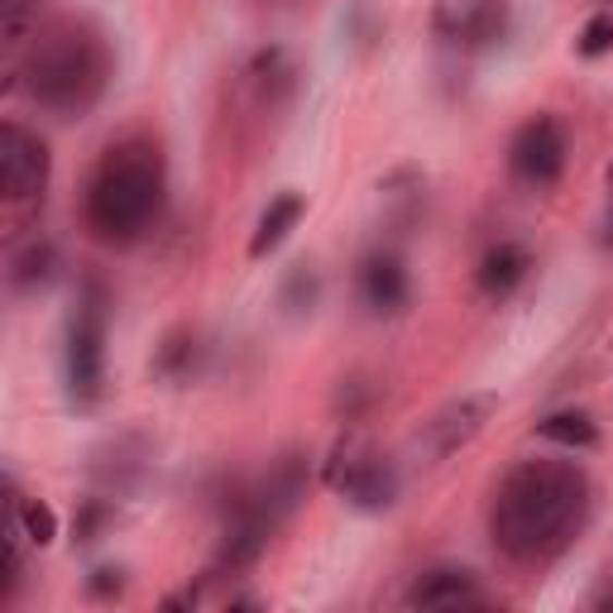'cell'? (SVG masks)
I'll list each match as a JSON object with an SVG mask.
<instances>
[{"label": "cell", "mask_w": 613, "mask_h": 613, "mask_svg": "<svg viewBox=\"0 0 613 613\" xmlns=\"http://www.w3.org/2000/svg\"><path fill=\"white\" fill-rule=\"evenodd\" d=\"M585 518H590V479L575 465L532 461L518 465L499 485L489 532H494V547L508 561L542 566V561L561 556L575 542Z\"/></svg>", "instance_id": "cell-1"}, {"label": "cell", "mask_w": 613, "mask_h": 613, "mask_svg": "<svg viewBox=\"0 0 613 613\" xmlns=\"http://www.w3.org/2000/svg\"><path fill=\"white\" fill-rule=\"evenodd\" d=\"M159 201H163V163L149 139H125L115 149H106L87 192V221L96 235L125 245L139 231H149V221L159 216Z\"/></svg>", "instance_id": "cell-2"}, {"label": "cell", "mask_w": 613, "mask_h": 613, "mask_svg": "<svg viewBox=\"0 0 613 613\" xmlns=\"http://www.w3.org/2000/svg\"><path fill=\"white\" fill-rule=\"evenodd\" d=\"M24 77H29V96L48 111H82L106 82V53L91 34L58 29L34 44Z\"/></svg>", "instance_id": "cell-3"}, {"label": "cell", "mask_w": 613, "mask_h": 613, "mask_svg": "<svg viewBox=\"0 0 613 613\" xmlns=\"http://www.w3.org/2000/svg\"><path fill=\"white\" fill-rule=\"evenodd\" d=\"M48 183V144L39 135H29L24 125L5 120L0 125V187L10 201H29L39 197Z\"/></svg>", "instance_id": "cell-4"}, {"label": "cell", "mask_w": 613, "mask_h": 613, "mask_svg": "<svg viewBox=\"0 0 613 613\" xmlns=\"http://www.w3.org/2000/svg\"><path fill=\"white\" fill-rule=\"evenodd\" d=\"M513 168L527 183H556L561 168H566V139H561L556 120H527L513 139Z\"/></svg>", "instance_id": "cell-5"}, {"label": "cell", "mask_w": 613, "mask_h": 613, "mask_svg": "<svg viewBox=\"0 0 613 613\" xmlns=\"http://www.w3.org/2000/svg\"><path fill=\"white\" fill-rule=\"evenodd\" d=\"M101 307L87 303L77 321H72V341H68V379H72V393L77 399H96L101 393Z\"/></svg>", "instance_id": "cell-6"}, {"label": "cell", "mask_w": 613, "mask_h": 613, "mask_svg": "<svg viewBox=\"0 0 613 613\" xmlns=\"http://www.w3.org/2000/svg\"><path fill=\"white\" fill-rule=\"evenodd\" d=\"M494 399H461V403H451L446 413H437L427 422V455H451V451H461L465 441H475L479 431H485V422H489V413H494Z\"/></svg>", "instance_id": "cell-7"}, {"label": "cell", "mask_w": 613, "mask_h": 613, "mask_svg": "<svg viewBox=\"0 0 613 613\" xmlns=\"http://www.w3.org/2000/svg\"><path fill=\"white\" fill-rule=\"evenodd\" d=\"M475 580L465 571H431L427 580L413 585V594H407V604L413 609H461V604H479Z\"/></svg>", "instance_id": "cell-8"}, {"label": "cell", "mask_w": 613, "mask_h": 613, "mask_svg": "<svg viewBox=\"0 0 613 613\" xmlns=\"http://www.w3.org/2000/svg\"><path fill=\"white\" fill-rule=\"evenodd\" d=\"M365 303L375 311H399L407 303V273L393 255H379L365 263Z\"/></svg>", "instance_id": "cell-9"}, {"label": "cell", "mask_w": 613, "mask_h": 613, "mask_svg": "<svg viewBox=\"0 0 613 613\" xmlns=\"http://www.w3.org/2000/svg\"><path fill=\"white\" fill-rule=\"evenodd\" d=\"M297 216H303V197H297V192H283V197H273L269 211L259 216V231H255V240H249V255L263 259L273 245H283V235L297 225Z\"/></svg>", "instance_id": "cell-10"}, {"label": "cell", "mask_w": 613, "mask_h": 613, "mask_svg": "<svg viewBox=\"0 0 613 613\" xmlns=\"http://www.w3.org/2000/svg\"><path fill=\"white\" fill-rule=\"evenodd\" d=\"M523 279H527V249H518V245L489 249L485 263H479V283H485V293H513Z\"/></svg>", "instance_id": "cell-11"}, {"label": "cell", "mask_w": 613, "mask_h": 613, "mask_svg": "<svg viewBox=\"0 0 613 613\" xmlns=\"http://www.w3.org/2000/svg\"><path fill=\"white\" fill-rule=\"evenodd\" d=\"M537 431H542L547 441H561V446H594L599 441V427L585 413H556V417H547V422H537Z\"/></svg>", "instance_id": "cell-12"}, {"label": "cell", "mask_w": 613, "mask_h": 613, "mask_svg": "<svg viewBox=\"0 0 613 613\" xmlns=\"http://www.w3.org/2000/svg\"><path fill=\"white\" fill-rule=\"evenodd\" d=\"M20 518H24V532H29V542H39V547L53 542L58 518H53V508H48V503H20Z\"/></svg>", "instance_id": "cell-13"}, {"label": "cell", "mask_w": 613, "mask_h": 613, "mask_svg": "<svg viewBox=\"0 0 613 613\" xmlns=\"http://www.w3.org/2000/svg\"><path fill=\"white\" fill-rule=\"evenodd\" d=\"M609 48H613V15L604 10V15H594L580 29V53L585 58H599V53H609Z\"/></svg>", "instance_id": "cell-14"}]
</instances>
